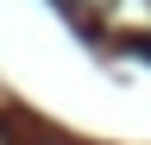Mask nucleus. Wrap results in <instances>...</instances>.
Masks as SVG:
<instances>
[{"instance_id":"nucleus-1","label":"nucleus","mask_w":151,"mask_h":145,"mask_svg":"<svg viewBox=\"0 0 151 145\" xmlns=\"http://www.w3.org/2000/svg\"><path fill=\"white\" fill-rule=\"evenodd\" d=\"M126 50H132L139 63H151V38H126Z\"/></svg>"},{"instance_id":"nucleus-2","label":"nucleus","mask_w":151,"mask_h":145,"mask_svg":"<svg viewBox=\"0 0 151 145\" xmlns=\"http://www.w3.org/2000/svg\"><path fill=\"white\" fill-rule=\"evenodd\" d=\"M0 145H6V133H0Z\"/></svg>"}]
</instances>
